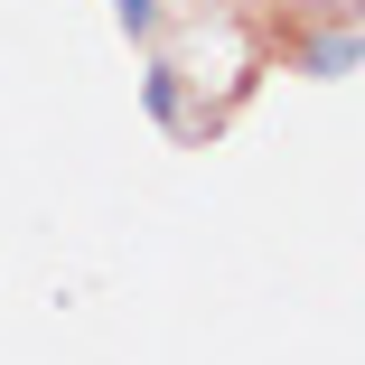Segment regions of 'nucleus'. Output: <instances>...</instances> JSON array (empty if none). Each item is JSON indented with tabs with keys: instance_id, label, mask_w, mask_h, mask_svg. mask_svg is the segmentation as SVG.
Returning <instances> with one entry per match:
<instances>
[{
	"instance_id": "3",
	"label": "nucleus",
	"mask_w": 365,
	"mask_h": 365,
	"mask_svg": "<svg viewBox=\"0 0 365 365\" xmlns=\"http://www.w3.org/2000/svg\"><path fill=\"white\" fill-rule=\"evenodd\" d=\"M113 19H122V38H150L160 29V0H113Z\"/></svg>"
},
{
	"instance_id": "1",
	"label": "nucleus",
	"mask_w": 365,
	"mask_h": 365,
	"mask_svg": "<svg viewBox=\"0 0 365 365\" xmlns=\"http://www.w3.org/2000/svg\"><path fill=\"white\" fill-rule=\"evenodd\" d=\"M290 66H300V76H319V85H328V76H356V66H365V29H309Z\"/></svg>"
},
{
	"instance_id": "2",
	"label": "nucleus",
	"mask_w": 365,
	"mask_h": 365,
	"mask_svg": "<svg viewBox=\"0 0 365 365\" xmlns=\"http://www.w3.org/2000/svg\"><path fill=\"white\" fill-rule=\"evenodd\" d=\"M140 103H150L160 131H187V85H178V66H150V76H140Z\"/></svg>"
}]
</instances>
